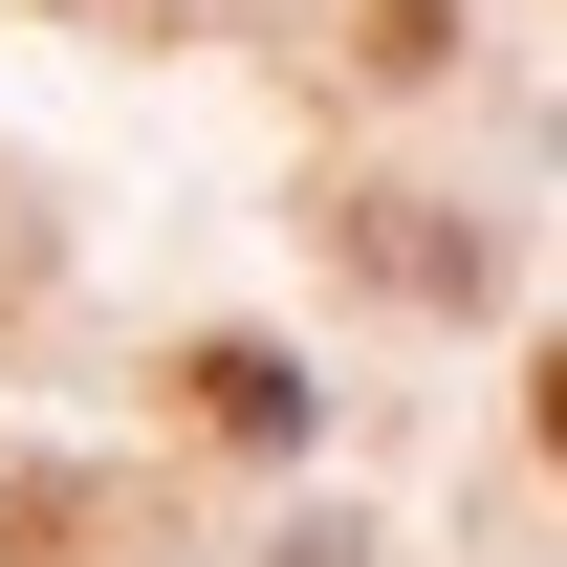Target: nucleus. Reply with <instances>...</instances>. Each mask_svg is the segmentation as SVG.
I'll return each mask as SVG.
<instances>
[{"label": "nucleus", "instance_id": "f257e3e1", "mask_svg": "<svg viewBox=\"0 0 567 567\" xmlns=\"http://www.w3.org/2000/svg\"><path fill=\"white\" fill-rule=\"evenodd\" d=\"M175 415H197V436H306V371H284V350H197Z\"/></svg>", "mask_w": 567, "mask_h": 567}, {"label": "nucleus", "instance_id": "f03ea898", "mask_svg": "<svg viewBox=\"0 0 567 567\" xmlns=\"http://www.w3.org/2000/svg\"><path fill=\"white\" fill-rule=\"evenodd\" d=\"M350 66H371V87H436V66H458V22H436V0H371V22H350Z\"/></svg>", "mask_w": 567, "mask_h": 567}, {"label": "nucleus", "instance_id": "7ed1b4c3", "mask_svg": "<svg viewBox=\"0 0 567 567\" xmlns=\"http://www.w3.org/2000/svg\"><path fill=\"white\" fill-rule=\"evenodd\" d=\"M524 436H546V458H567V350H546V371H524Z\"/></svg>", "mask_w": 567, "mask_h": 567}]
</instances>
